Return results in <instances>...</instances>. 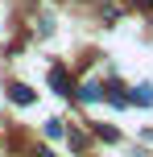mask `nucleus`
Here are the masks:
<instances>
[{
	"label": "nucleus",
	"mask_w": 153,
	"mask_h": 157,
	"mask_svg": "<svg viewBox=\"0 0 153 157\" xmlns=\"http://www.w3.org/2000/svg\"><path fill=\"white\" fill-rule=\"evenodd\" d=\"M50 87H54V95H71V75L62 66H50Z\"/></svg>",
	"instance_id": "obj_1"
},
{
	"label": "nucleus",
	"mask_w": 153,
	"mask_h": 157,
	"mask_svg": "<svg viewBox=\"0 0 153 157\" xmlns=\"http://www.w3.org/2000/svg\"><path fill=\"white\" fill-rule=\"evenodd\" d=\"M8 95H13V103H21V108H29V103H33V91H29L25 83H13V91H8Z\"/></svg>",
	"instance_id": "obj_2"
},
{
	"label": "nucleus",
	"mask_w": 153,
	"mask_h": 157,
	"mask_svg": "<svg viewBox=\"0 0 153 157\" xmlns=\"http://www.w3.org/2000/svg\"><path fill=\"white\" fill-rule=\"evenodd\" d=\"M79 99H83V103H95V99H99V83H83V87H79Z\"/></svg>",
	"instance_id": "obj_3"
},
{
	"label": "nucleus",
	"mask_w": 153,
	"mask_h": 157,
	"mask_svg": "<svg viewBox=\"0 0 153 157\" xmlns=\"http://www.w3.org/2000/svg\"><path fill=\"white\" fill-rule=\"evenodd\" d=\"M128 99H132V103H153V87H149V83H145V87H137Z\"/></svg>",
	"instance_id": "obj_4"
},
{
	"label": "nucleus",
	"mask_w": 153,
	"mask_h": 157,
	"mask_svg": "<svg viewBox=\"0 0 153 157\" xmlns=\"http://www.w3.org/2000/svg\"><path fill=\"white\" fill-rule=\"evenodd\" d=\"M46 136L50 141H62V120H46Z\"/></svg>",
	"instance_id": "obj_5"
},
{
	"label": "nucleus",
	"mask_w": 153,
	"mask_h": 157,
	"mask_svg": "<svg viewBox=\"0 0 153 157\" xmlns=\"http://www.w3.org/2000/svg\"><path fill=\"white\" fill-rule=\"evenodd\" d=\"M37 157H54V153H37Z\"/></svg>",
	"instance_id": "obj_6"
},
{
	"label": "nucleus",
	"mask_w": 153,
	"mask_h": 157,
	"mask_svg": "<svg viewBox=\"0 0 153 157\" xmlns=\"http://www.w3.org/2000/svg\"><path fill=\"white\" fill-rule=\"evenodd\" d=\"M141 4H153V0H141Z\"/></svg>",
	"instance_id": "obj_7"
}]
</instances>
